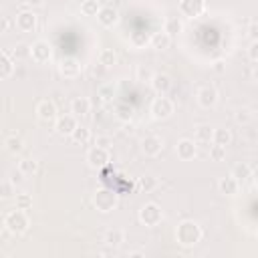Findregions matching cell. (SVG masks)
<instances>
[{
    "label": "cell",
    "instance_id": "44",
    "mask_svg": "<svg viewBox=\"0 0 258 258\" xmlns=\"http://www.w3.org/2000/svg\"><path fill=\"white\" fill-rule=\"evenodd\" d=\"M248 36H250V40H256V36H258V24L252 20L250 22V26H248Z\"/></svg>",
    "mask_w": 258,
    "mask_h": 258
},
{
    "label": "cell",
    "instance_id": "29",
    "mask_svg": "<svg viewBox=\"0 0 258 258\" xmlns=\"http://www.w3.org/2000/svg\"><path fill=\"white\" fill-rule=\"evenodd\" d=\"M4 147H6V151H8V153L16 155V153H20V151H22L24 143H22V139H20L18 135H8V137L4 139Z\"/></svg>",
    "mask_w": 258,
    "mask_h": 258
},
{
    "label": "cell",
    "instance_id": "15",
    "mask_svg": "<svg viewBox=\"0 0 258 258\" xmlns=\"http://www.w3.org/2000/svg\"><path fill=\"white\" fill-rule=\"evenodd\" d=\"M175 153H177V157H179L181 161H189V159H194V157L198 155V145H196L194 139L183 137V139L177 141V145H175Z\"/></svg>",
    "mask_w": 258,
    "mask_h": 258
},
{
    "label": "cell",
    "instance_id": "34",
    "mask_svg": "<svg viewBox=\"0 0 258 258\" xmlns=\"http://www.w3.org/2000/svg\"><path fill=\"white\" fill-rule=\"evenodd\" d=\"M137 185H139L141 191L149 194V191H153V189L157 187V177H155V175H143V177H139Z\"/></svg>",
    "mask_w": 258,
    "mask_h": 258
},
{
    "label": "cell",
    "instance_id": "18",
    "mask_svg": "<svg viewBox=\"0 0 258 258\" xmlns=\"http://www.w3.org/2000/svg\"><path fill=\"white\" fill-rule=\"evenodd\" d=\"M218 189H220V194H224V196H238V191H240V181H238L236 177H232V175L220 177Z\"/></svg>",
    "mask_w": 258,
    "mask_h": 258
},
{
    "label": "cell",
    "instance_id": "12",
    "mask_svg": "<svg viewBox=\"0 0 258 258\" xmlns=\"http://www.w3.org/2000/svg\"><path fill=\"white\" fill-rule=\"evenodd\" d=\"M141 151L147 157H157L163 151V139L159 135H145L141 141Z\"/></svg>",
    "mask_w": 258,
    "mask_h": 258
},
{
    "label": "cell",
    "instance_id": "20",
    "mask_svg": "<svg viewBox=\"0 0 258 258\" xmlns=\"http://www.w3.org/2000/svg\"><path fill=\"white\" fill-rule=\"evenodd\" d=\"M149 44H151V48H155V50H165V48H169V44H171V36L165 34L163 30H157V32H153V34L149 36Z\"/></svg>",
    "mask_w": 258,
    "mask_h": 258
},
{
    "label": "cell",
    "instance_id": "45",
    "mask_svg": "<svg viewBox=\"0 0 258 258\" xmlns=\"http://www.w3.org/2000/svg\"><path fill=\"white\" fill-rule=\"evenodd\" d=\"M10 28V20L6 16H0V32H6Z\"/></svg>",
    "mask_w": 258,
    "mask_h": 258
},
{
    "label": "cell",
    "instance_id": "39",
    "mask_svg": "<svg viewBox=\"0 0 258 258\" xmlns=\"http://www.w3.org/2000/svg\"><path fill=\"white\" fill-rule=\"evenodd\" d=\"M12 196H14V181L12 179L0 181V198L2 200H10Z\"/></svg>",
    "mask_w": 258,
    "mask_h": 258
},
{
    "label": "cell",
    "instance_id": "25",
    "mask_svg": "<svg viewBox=\"0 0 258 258\" xmlns=\"http://www.w3.org/2000/svg\"><path fill=\"white\" fill-rule=\"evenodd\" d=\"M14 73V60L10 58L8 52H0V81L12 77Z\"/></svg>",
    "mask_w": 258,
    "mask_h": 258
},
{
    "label": "cell",
    "instance_id": "46",
    "mask_svg": "<svg viewBox=\"0 0 258 258\" xmlns=\"http://www.w3.org/2000/svg\"><path fill=\"white\" fill-rule=\"evenodd\" d=\"M26 6H30V8H34V6H42V2L44 0H22Z\"/></svg>",
    "mask_w": 258,
    "mask_h": 258
},
{
    "label": "cell",
    "instance_id": "33",
    "mask_svg": "<svg viewBox=\"0 0 258 258\" xmlns=\"http://www.w3.org/2000/svg\"><path fill=\"white\" fill-rule=\"evenodd\" d=\"M115 117L121 121H131L133 119V107L127 103H117L115 107Z\"/></svg>",
    "mask_w": 258,
    "mask_h": 258
},
{
    "label": "cell",
    "instance_id": "17",
    "mask_svg": "<svg viewBox=\"0 0 258 258\" xmlns=\"http://www.w3.org/2000/svg\"><path fill=\"white\" fill-rule=\"evenodd\" d=\"M36 117H38L40 121H44V123L54 121V119L58 117V115H56V105H54L50 99L40 101V103L36 105Z\"/></svg>",
    "mask_w": 258,
    "mask_h": 258
},
{
    "label": "cell",
    "instance_id": "3",
    "mask_svg": "<svg viewBox=\"0 0 258 258\" xmlns=\"http://www.w3.org/2000/svg\"><path fill=\"white\" fill-rule=\"evenodd\" d=\"M117 204H119V198H117V191H113V189L103 187V189H97L95 196H93V206H95L101 214L113 212V210L117 208Z\"/></svg>",
    "mask_w": 258,
    "mask_h": 258
},
{
    "label": "cell",
    "instance_id": "13",
    "mask_svg": "<svg viewBox=\"0 0 258 258\" xmlns=\"http://www.w3.org/2000/svg\"><path fill=\"white\" fill-rule=\"evenodd\" d=\"M97 22L105 28H113L117 22H119V10L113 8V6H101L99 12H97Z\"/></svg>",
    "mask_w": 258,
    "mask_h": 258
},
{
    "label": "cell",
    "instance_id": "9",
    "mask_svg": "<svg viewBox=\"0 0 258 258\" xmlns=\"http://www.w3.org/2000/svg\"><path fill=\"white\" fill-rule=\"evenodd\" d=\"M38 26V16L32 10H22L16 14V28L20 32H34Z\"/></svg>",
    "mask_w": 258,
    "mask_h": 258
},
{
    "label": "cell",
    "instance_id": "8",
    "mask_svg": "<svg viewBox=\"0 0 258 258\" xmlns=\"http://www.w3.org/2000/svg\"><path fill=\"white\" fill-rule=\"evenodd\" d=\"M181 16L185 18H198L206 12V0H179L177 4Z\"/></svg>",
    "mask_w": 258,
    "mask_h": 258
},
{
    "label": "cell",
    "instance_id": "41",
    "mask_svg": "<svg viewBox=\"0 0 258 258\" xmlns=\"http://www.w3.org/2000/svg\"><path fill=\"white\" fill-rule=\"evenodd\" d=\"M135 75H137V81H141V83H149L151 81V77H153V73H151V69H147V67H137V71H135Z\"/></svg>",
    "mask_w": 258,
    "mask_h": 258
},
{
    "label": "cell",
    "instance_id": "28",
    "mask_svg": "<svg viewBox=\"0 0 258 258\" xmlns=\"http://www.w3.org/2000/svg\"><path fill=\"white\" fill-rule=\"evenodd\" d=\"M99 64H103L105 69H111L117 64V52L113 48H103L99 52Z\"/></svg>",
    "mask_w": 258,
    "mask_h": 258
},
{
    "label": "cell",
    "instance_id": "16",
    "mask_svg": "<svg viewBox=\"0 0 258 258\" xmlns=\"http://www.w3.org/2000/svg\"><path fill=\"white\" fill-rule=\"evenodd\" d=\"M58 73H60L64 79H75V77H79V73H81V62H79V58H75V56H64V58L58 62Z\"/></svg>",
    "mask_w": 258,
    "mask_h": 258
},
{
    "label": "cell",
    "instance_id": "35",
    "mask_svg": "<svg viewBox=\"0 0 258 258\" xmlns=\"http://www.w3.org/2000/svg\"><path fill=\"white\" fill-rule=\"evenodd\" d=\"M99 8H101V4L97 0H83L81 2V14L83 16H97Z\"/></svg>",
    "mask_w": 258,
    "mask_h": 258
},
{
    "label": "cell",
    "instance_id": "2",
    "mask_svg": "<svg viewBox=\"0 0 258 258\" xmlns=\"http://www.w3.org/2000/svg\"><path fill=\"white\" fill-rule=\"evenodd\" d=\"M28 226H30V220H28V216H26V210L14 208L12 212H8V214L4 216V228H6V232H10L12 236L24 234V232L28 230Z\"/></svg>",
    "mask_w": 258,
    "mask_h": 258
},
{
    "label": "cell",
    "instance_id": "43",
    "mask_svg": "<svg viewBox=\"0 0 258 258\" xmlns=\"http://www.w3.org/2000/svg\"><path fill=\"white\" fill-rule=\"evenodd\" d=\"M248 56H250V60H252V62H256V60H258V40H252V42H250Z\"/></svg>",
    "mask_w": 258,
    "mask_h": 258
},
{
    "label": "cell",
    "instance_id": "42",
    "mask_svg": "<svg viewBox=\"0 0 258 258\" xmlns=\"http://www.w3.org/2000/svg\"><path fill=\"white\" fill-rule=\"evenodd\" d=\"M95 145L109 149V147L113 145V141H111V137H109V135H97V137H95Z\"/></svg>",
    "mask_w": 258,
    "mask_h": 258
},
{
    "label": "cell",
    "instance_id": "26",
    "mask_svg": "<svg viewBox=\"0 0 258 258\" xmlns=\"http://www.w3.org/2000/svg\"><path fill=\"white\" fill-rule=\"evenodd\" d=\"M181 30H183V22H181L177 16H169V18L163 22V32H165V34H169L171 38H173V36H177Z\"/></svg>",
    "mask_w": 258,
    "mask_h": 258
},
{
    "label": "cell",
    "instance_id": "48",
    "mask_svg": "<svg viewBox=\"0 0 258 258\" xmlns=\"http://www.w3.org/2000/svg\"><path fill=\"white\" fill-rule=\"evenodd\" d=\"M214 71H216V73H222V71H224V62H222V60L214 62Z\"/></svg>",
    "mask_w": 258,
    "mask_h": 258
},
{
    "label": "cell",
    "instance_id": "11",
    "mask_svg": "<svg viewBox=\"0 0 258 258\" xmlns=\"http://www.w3.org/2000/svg\"><path fill=\"white\" fill-rule=\"evenodd\" d=\"M79 125L77 117L71 113V115H60L54 119V131L60 135V137H71V133L75 131V127Z\"/></svg>",
    "mask_w": 258,
    "mask_h": 258
},
{
    "label": "cell",
    "instance_id": "5",
    "mask_svg": "<svg viewBox=\"0 0 258 258\" xmlns=\"http://www.w3.org/2000/svg\"><path fill=\"white\" fill-rule=\"evenodd\" d=\"M173 111H175L173 101L167 99L165 95L155 97V99L151 101V107H149V113H151V117H153L155 121H165V119H169V117L173 115Z\"/></svg>",
    "mask_w": 258,
    "mask_h": 258
},
{
    "label": "cell",
    "instance_id": "37",
    "mask_svg": "<svg viewBox=\"0 0 258 258\" xmlns=\"http://www.w3.org/2000/svg\"><path fill=\"white\" fill-rule=\"evenodd\" d=\"M210 159L212 161H224L226 159V147L218 145V143H212L210 145Z\"/></svg>",
    "mask_w": 258,
    "mask_h": 258
},
{
    "label": "cell",
    "instance_id": "30",
    "mask_svg": "<svg viewBox=\"0 0 258 258\" xmlns=\"http://www.w3.org/2000/svg\"><path fill=\"white\" fill-rule=\"evenodd\" d=\"M36 169H38V161L32 157H24L18 161V171L22 175H32V173H36Z\"/></svg>",
    "mask_w": 258,
    "mask_h": 258
},
{
    "label": "cell",
    "instance_id": "24",
    "mask_svg": "<svg viewBox=\"0 0 258 258\" xmlns=\"http://www.w3.org/2000/svg\"><path fill=\"white\" fill-rule=\"evenodd\" d=\"M71 139H73L77 145H87V143L93 139V135H91V129H87L85 125H77L75 131L71 133Z\"/></svg>",
    "mask_w": 258,
    "mask_h": 258
},
{
    "label": "cell",
    "instance_id": "7",
    "mask_svg": "<svg viewBox=\"0 0 258 258\" xmlns=\"http://www.w3.org/2000/svg\"><path fill=\"white\" fill-rule=\"evenodd\" d=\"M109 161H111V153H109V149H105V147L93 145V147L87 151V163H89V167H93V169H101V167H105Z\"/></svg>",
    "mask_w": 258,
    "mask_h": 258
},
{
    "label": "cell",
    "instance_id": "31",
    "mask_svg": "<svg viewBox=\"0 0 258 258\" xmlns=\"http://www.w3.org/2000/svg\"><path fill=\"white\" fill-rule=\"evenodd\" d=\"M236 123L238 125H250L252 121H254V109H250V107H242V109H238L236 111Z\"/></svg>",
    "mask_w": 258,
    "mask_h": 258
},
{
    "label": "cell",
    "instance_id": "32",
    "mask_svg": "<svg viewBox=\"0 0 258 258\" xmlns=\"http://www.w3.org/2000/svg\"><path fill=\"white\" fill-rule=\"evenodd\" d=\"M214 127L210 125H198L196 127V143H210L212 141Z\"/></svg>",
    "mask_w": 258,
    "mask_h": 258
},
{
    "label": "cell",
    "instance_id": "10",
    "mask_svg": "<svg viewBox=\"0 0 258 258\" xmlns=\"http://www.w3.org/2000/svg\"><path fill=\"white\" fill-rule=\"evenodd\" d=\"M196 99H198V105H200L202 109H212V107H216V103H218V91H216L212 85H204V87L198 89Z\"/></svg>",
    "mask_w": 258,
    "mask_h": 258
},
{
    "label": "cell",
    "instance_id": "49",
    "mask_svg": "<svg viewBox=\"0 0 258 258\" xmlns=\"http://www.w3.org/2000/svg\"><path fill=\"white\" fill-rule=\"evenodd\" d=\"M0 236H2V228H0Z\"/></svg>",
    "mask_w": 258,
    "mask_h": 258
},
{
    "label": "cell",
    "instance_id": "21",
    "mask_svg": "<svg viewBox=\"0 0 258 258\" xmlns=\"http://www.w3.org/2000/svg\"><path fill=\"white\" fill-rule=\"evenodd\" d=\"M115 95H117V85H115V83H103V85L97 89V97H99V101H101L103 105L111 103V101L115 99Z\"/></svg>",
    "mask_w": 258,
    "mask_h": 258
},
{
    "label": "cell",
    "instance_id": "22",
    "mask_svg": "<svg viewBox=\"0 0 258 258\" xmlns=\"http://www.w3.org/2000/svg\"><path fill=\"white\" fill-rule=\"evenodd\" d=\"M230 175L236 177L240 183H244L246 179L252 177V167H250L246 161H240V163H236V165L232 167V173H230Z\"/></svg>",
    "mask_w": 258,
    "mask_h": 258
},
{
    "label": "cell",
    "instance_id": "6",
    "mask_svg": "<svg viewBox=\"0 0 258 258\" xmlns=\"http://www.w3.org/2000/svg\"><path fill=\"white\" fill-rule=\"evenodd\" d=\"M50 56H52V46H50L48 40L38 38V40H34V42L30 44V58H32L36 64H44V62H48Z\"/></svg>",
    "mask_w": 258,
    "mask_h": 258
},
{
    "label": "cell",
    "instance_id": "4",
    "mask_svg": "<svg viewBox=\"0 0 258 258\" xmlns=\"http://www.w3.org/2000/svg\"><path fill=\"white\" fill-rule=\"evenodd\" d=\"M137 218H139V222H141L143 226H147V228H155V226L161 224V220H163V210H161L155 202H147V204L141 206Z\"/></svg>",
    "mask_w": 258,
    "mask_h": 258
},
{
    "label": "cell",
    "instance_id": "38",
    "mask_svg": "<svg viewBox=\"0 0 258 258\" xmlns=\"http://www.w3.org/2000/svg\"><path fill=\"white\" fill-rule=\"evenodd\" d=\"M129 40H131V44L135 48H145V44H149V36L145 32H133Z\"/></svg>",
    "mask_w": 258,
    "mask_h": 258
},
{
    "label": "cell",
    "instance_id": "19",
    "mask_svg": "<svg viewBox=\"0 0 258 258\" xmlns=\"http://www.w3.org/2000/svg\"><path fill=\"white\" fill-rule=\"evenodd\" d=\"M71 113L79 119V117H87L91 113V101L87 97H75L71 101Z\"/></svg>",
    "mask_w": 258,
    "mask_h": 258
},
{
    "label": "cell",
    "instance_id": "27",
    "mask_svg": "<svg viewBox=\"0 0 258 258\" xmlns=\"http://www.w3.org/2000/svg\"><path fill=\"white\" fill-rule=\"evenodd\" d=\"M230 141H232V133H230V129H226V127H218V129H214V133H212V143H218V145L228 147Z\"/></svg>",
    "mask_w": 258,
    "mask_h": 258
},
{
    "label": "cell",
    "instance_id": "47",
    "mask_svg": "<svg viewBox=\"0 0 258 258\" xmlns=\"http://www.w3.org/2000/svg\"><path fill=\"white\" fill-rule=\"evenodd\" d=\"M127 256H129V258H145V254H143V252H139V250H135V252H129Z\"/></svg>",
    "mask_w": 258,
    "mask_h": 258
},
{
    "label": "cell",
    "instance_id": "36",
    "mask_svg": "<svg viewBox=\"0 0 258 258\" xmlns=\"http://www.w3.org/2000/svg\"><path fill=\"white\" fill-rule=\"evenodd\" d=\"M12 56H14L16 60H24V58H30V44L18 42V44L12 48Z\"/></svg>",
    "mask_w": 258,
    "mask_h": 258
},
{
    "label": "cell",
    "instance_id": "14",
    "mask_svg": "<svg viewBox=\"0 0 258 258\" xmlns=\"http://www.w3.org/2000/svg\"><path fill=\"white\" fill-rule=\"evenodd\" d=\"M149 85L157 95H167L171 91V87H173V81H171V77L167 73H153Z\"/></svg>",
    "mask_w": 258,
    "mask_h": 258
},
{
    "label": "cell",
    "instance_id": "1",
    "mask_svg": "<svg viewBox=\"0 0 258 258\" xmlns=\"http://www.w3.org/2000/svg\"><path fill=\"white\" fill-rule=\"evenodd\" d=\"M202 236H204V232H202L200 224L194 222V220H183V222H179L177 228H175V240H177V244L183 246V248L196 246V244L202 240Z\"/></svg>",
    "mask_w": 258,
    "mask_h": 258
},
{
    "label": "cell",
    "instance_id": "40",
    "mask_svg": "<svg viewBox=\"0 0 258 258\" xmlns=\"http://www.w3.org/2000/svg\"><path fill=\"white\" fill-rule=\"evenodd\" d=\"M16 208H18V210H28V208H32V198H30V194H18V196H16Z\"/></svg>",
    "mask_w": 258,
    "mask_h": 258
},
{
    "label": "cell",
    "instance_id": "23",
    "mask_svg": "<svg viewBox=\"0 0 258 258\" xmlns=\"http://www.w3.org/2000/svg\"><path fill=\"white\" fill-rule=\"evenodd\" d=\"M123 242H125V232H123V230H119V228L107 230V234H105V244H107L109 248H119Z\"/></svg>",
    "mask_w": 258,
    "mask_h": 258
}]
</instances>
